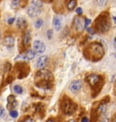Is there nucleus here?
<instances>
[{
	"instance_id": "obj_24",
	"label": "nucleus",
	"mask_w": 116,
	"mask_h": 122,
	"mask_svg": "<svg viewBox=\"0 0 116 122\" xmlns=\"http://www.w3.org/2000/svg\"><path fill=\"white\" fill-rule=\"evenodd\" d=\"M5 115V109L2 106H0V118H4Z\"/></svg>"
},
{
	"instance_id": "obj_17",
	"label": "nucleus",
	"mask_w": 116,
	"mask_h": 122,
	"mask_svg": "<svg viewBox=\"0 0 116 122\" xmlns=\"http://www.w3.org/2000/svg\"><path fill=\"white\" fill-rule=\"evenodd\" d=\"M17 26L18 27H20V28H23V27H24L26 26V20L24 18H21L19 17L17 19Z\"/></svg>"
},
{
	"instance_id": "obj_31",
	"label": "nucleus",
	"mask_w": 116,
	"mask_h": 122,
	"mask_svg": "<svg viewBox=\"0 0 116 122\" xmlns=\"http://www.w3.org/2000/svg\"><path fill=\"white\" fill-rule=\"evenodd\" d=\"M14 20H15L14 18H10V19L8 20V24H9V25H12V24L14 22Z\"/></svg>"
},
{
	"instance_id": "obj_15",
	"label": "nucleus",
	"mask_w": 116,
	"mask_h": 122,
	"mask_svg": "<svg viewBox=\"0 0 116 122\" xmlns=\"http://www.w3.org/2000/svg\"><path fill=\"white\" fill-rule=\"evenodd\" d=\"M53 26L54 28L56 29L57 31H60L62 27V21H61V18L60 17H54V20H53Z\"/></svg>"
},
{
	"instance_id": "obj_11",
	"label": "nucleus",
	"mask_w": 116,
	"mask_h": 122,
	"mask_svg": "<svg viewBox=\"0 0 116 122\" xmlns=\"http://www.w3.org/2000/svg\"><path fill=\"white\" fill-rule=\"evenodd\" d=\"M85 21H84V19H82V18H76L75 19V22H74V26H75V28H76V30L77 31H82L84 28H85Z\"/></svg>"
},
{
	"instance_id": "obj_6",
	"label": "nucleus",
	"mask_w": 116,
	"mask_h": 122,
	"mask_svg": "<svg viewBox=\"0 0 116 122\" xmlns=\"http://www.w3.org/2000/svg\"><path fill=\"white\" fill-rule=\"evenodd\" d=\"M46 46L43 44L42 41L40 40H36L33 43V52H35V54H42V52H45Z\"/></svg>"
},
{
	"instance_id": "obj_28",
	"label": "nucleus",
	"mask_w": 116,
	"mask_h": 122,
	"mask_svg": "<svg viewBox=\"0 0 116 122\" xmlns=\"http://www.w3.org/2000/svg\"><path fill=\"white\" fill-rule=\"evenodd\" d=\"M90 23H91L90 19H86V21H85V23H84V24H85V28H86V27L88 26V25H89Z\"/></svg>"
},
{
	"instance_id": "obj_25",
	"label": "nucleus",
	"mask_w": 116,
	"mask_h": 122,
	"mask_svg": "<svg viewBox=\"0 0 116 122\" xmlns=\"http://www.w3.org/2000/svg\"><path fill=\"white\" fill-rule=\"evenodd\" d=\"M96 1H97L98 5H100V6H103L107 2V0H96Z\"/></svg>"
},
{
	"instance_id": "obj_2",
	"label": "nucleus",
	"mask_w": 116,
	"mask_h": 122,
	"mask_svg": "<svg viewBox=\"0 0 116 122\" xmlns=\"http://www.w3.org/2000/svg\"><path fill=\"white\" fill-rule=\"evenodd\" d=\"M85 57L92 61H98L104 54L103 45L99 43H93L89 44L84 52Z\"/></svg>"
},
{
	"instance_id": "obj_5",
	"label": "nucleus",
	"mask_w": 116,
	"mask_h": 122,
	"mask_svg": "<svg viewBox=\"0 0 116 122\" xmlns=\"http://www.w3.org/2000/svg\"><path fill=\"white\" fill-rule=\"evenodd\" d=\"M16 70L18 72V78L23 79L29 74V66L24 62H19L16 65Z\"/></svg>"
},
{
	"instance_id": "obj_19",
	"label": "nucleus",
	"mask_w": 116,
	"mask_h": 122,
	"mask_svg": "<svg viewBox=\"0 0 116 122\" xmlns=\"http://www.w3.org/2000/svg\"><path fill=\"white\" fill-rule=\"evenodd\" d=\"M14 92H16L17 94H22L23 93V88L20 85H14Z\"/></svg>"
},
{
	"instance_id": "obj_16",
	"label": "nucleus",
	"mask_w": 116,
	"mask_h": 122,
	"mask_svg": "<svg viewBox=\"0 0 116 122\" xmlns=\"http://www.w3.org/2000/svg\"><path fill=\"white\" fill-rule=\"evenodd\" d=\"M30 42H31V33L29 31H26L25 34L23 35V45L24 46H28L30 44Z\"/></svg>"
},
{
	"instance_id": "obj_9",
	"label": "nucleus",
	"mask_w": 116,
	"mask_h": 122,
	"mask_svg": "<svg viewBox=\"0 0 116 122\" xmlns=\"http://www.w3.org/2000/svg\"><path fill=\"white\" fill-rule=\"evenodd\" d=\"M82 88V81L80 80H77V81H73L72 82L69 84V90L73 93H77Z\"/></svg>"
},
{
	"instance_id": "obj_13",
	"label": "nucleus",
	"mask_w": 116,
	"mask_h": 122,
	"mask_svg": "<svg viewBox=\"0 0 116 122\" xmlns=\"http://www.w3.org/2000/svg\"><path fill=\"white\" fill-rule=\"evenodd\" d=\"M48 61V57L46 55H43V56H41L38 59L37 61V63H36V67L39 68V69H42V68H44L46 63Z\"/></svg>"
},
{
	"instance_id": "obj_18",
	"label": "nucleus",
	"mask_w": 116,
	"mask_h": 122,
	"mask_svg": "<svg viewBox=\"0 0 116 122\" xmlns=\"http://www.w3.org/2000/svg\"><path fill=\"white\" fill-rule=\"evenodd\" d=\"M77 5V0H69V3H68V8L69 10H73Z\"/></svg>"
},
{
	"instance_id": "obj_12",
	"label": "nucleus",
	"mask_w": 116,
	"mask_h": 122,
	"mask_svg": "<svg viewBox=\"0 0 116 122\" xmlns=\"http://www.w3.org/2000/svg\"><path fill=\"white\" fill-rule=\"evenodd\" d=\"M28 0H12V6L14 8L24 7L27 5Z\"/></svg>"
},
{
	"instance_id": "obj_26",
	"label": "nucleus",
	"mask_w": 116,
	"mask_h": 122,
	"mask_svg": "<svg viewBox=\"0 0 116 122\" xmlns=\"http://www.w3.org/2000/svg\"><path fill=\"white\" fill-rule=\"evenodd\" d=\"M14 100H15V98L13 95L8 96V98H7V102H11V101H14Z\"/></svg>"
},
{
	"instance_id": "obj_21",
	"label": "nucleus",
	"mask_w": 116,
	"mask_h": 122,
	"mask_svg": "<svg viewBox=\"0 0 116 122\" xmlns=\"http://www.w3.org/2000/svg\"><path fill=\"white\" fill-rule=\"evenodd\" d=\"M32 4L35 5L36 6H38V7H42V0H32Z\"/></svg>"
},
{
	"instance_id": "obj_20",
	"label": "nucleus",
	"mask_w": 116,
	"mask_h": 122,
	"mask_svg": "<svg viewBox=\"0 0 116 122\" xmlns=\"http://www.w3.org/2000/svg\"><path fill=\"white\" fill-rule=\"evenodd\" d=\"M17 106V102L16 100H14V101H11V102H7V109H11L12 108H15Z\"/></svg>"
},
{
	"instance_id": "obj_8",
	"label": "nucleus",
	"mask_w": 116,
	"mask_h": 122,
	"mask_svg": "<svg viewBox=\"0 0 116 122\" xmlns=\"http://www.w3.org/2000/svg\"><path fill=\"white\" fill-rule=\"evenodd\" d=\"M27 13L29 15L30 17H35V16H38L39 15L41 14V7H38L36 6L35 5L32 4L28 7V10H27Z\"/></svg>"
},
{
	"instance_id": "obj_14",
	"label": "nucleus",
	"mask_w": 116,
	"mask_h": 122,
	"mask_svg": "<svg viewBox=\"0 0 116 122\" xmlns=\"http://www.w3.org/2000/svg\"><path fill=\"white\" fill-rule=\"evenodd\" d=\"M4 45L8 47V48H12L14 45V39L12 36H7L4 39Z\"/></svg>"
},
{
	"instance_id": "obj_4",
	"label": "nucleus",
	"mask_w": 116,
	"mask_h": 122,
	"mask_svg": "<svg viewBox=\"0 0 116 122\" xmlns=\"http://www.w3.org/2000/svg\"><path fill=\"white\" fill-rule=\"evenodd\" d=\"M77 106L74 103L72 100H70L68 98H65L62 100L61 102V109L62 111L67 115H72L77 110Z\"/></svg>"
},
{
	"instance_id": "obj_23",
	"label": "nucleus",
	"mask_w": 116,
	"mask_h": 122,
	"mask_svg": "<svg viewBox=\"0 0 116 122\" xmlns=\"http://www.w3.org/2000/svg\"><path fill=\"white\" fill-rule=\"evenodd\" d=\"M42 24H43L42 20V19H39V20H37V21L35 22V27H36V28H40V27H42Z\"/></svg>"
},
{
	"instance_id": "obj_22",
	"label": "nucleus",
	"mask_w": 116,
	"mask_h": 122,
	"mask_svg": "<svg viewBox=\"0 0 116 122\" xmlns=\"http://www.w3.org/2000/svg\"><path fill=\"white\" fill-rule=\"evenodd\" d=\"M10 116L12 117V118H15L18 117V112L16 111V110H14V109H12V110H10Z\"/></svg>"
},
{
	"instance_id": "obj_3",
	"label": "nucleus",
	"mask_w": 116,
	"mask_h": 122,
	"mask_svg": "<svg viewBox=\"0 0 116 122\" xmlns=\"http://www.w3.org/2000/svg\"><path fill=\"white\" fill-rule=\"evenodd\" d=\"M95 29L100 33H105L110 29V22H109V14L104 12L100 16L97 17L95 23Z\"/></svg>"
},
{
	"instance_id": "obj_27",
	"label": "nucleus",
	"mask_w": 116,
	"mask_h": 122,
	"mask_svg": "<svg viewBox=\"0 0 116 122\" xmlns=\"http://www.w3.org/2000/svg\"><path fill=\"white\" fill-rule=\"evenodd\" d=\"M86 31L88 32V33H90L91 35H94L95 34V31L93 28H90V27H86Z\"/></svg>"
},
{
	"instance_id": "obj_33",
	"label": "nucleus",
	"mask_w": 116,
	"mask_h": 122,
	"mask_svg": "<svg viewBox=\"0 0 116 122\" xmlns=\"http://www.w3.org/2000/svg\"><path fill=\"white\" fill-rule=\"evenodd\" d=\"M112 19H113V21H114V24H115V23H116V17H115V15H114V16L112 17Z\"/></svg>"
},
{
	"instance_id": "obj_7",
	"label": "nucleus",
	"mask_w": 116,
	"mask_h": 122,
	"mask_svg": "<svg viewBox=\"0 0 116 122\" xmlns=\"http://www.w3.org/2000/svg\"><path fill=\"white\" fill-rule=\"evenodd\" d=\"M87 81L88 83L90 84L91 86L93 88H95L97 85H99V83L101 81V77L99 76V75H96V74H90V75H88L87 76Z\"/></svg>"
},
{
	"instance_id": "obj_29",
	"label": "nucleus",
	"mask_w": 116,
	"mask_h": 122,
	"mask_svg": "<svg viewBox=\"0 0 116 122\" xmlns=\"http://www.w3.org/2000/svg\"><path fill=\"white\" fill-rule=\"evenodd\" d=\"M47 34H48V38H49V39H51V37H52V30H48Z\"/></svg>"
},
{
	"instance_id": "obj_1",
	"label": "nucleus",
	"mask_w": 116,
	"mask_h": 122,
	"mask_svg": "<svg viewBox=\"0 0 116 122\" xmlns=\"http://www.w3.org/2000/svg\"><path fill=\"white\" fill-rule=\"evenodd\" d=\"M35 85L39 88L49 90L53 85V75L48 70H44L42 68V70L37 71L35 75Z\"/></svg>"
},
{
	"instance_id": "obj_30",
	"label": "nucleus",
	"mask_w": 116,
	"mask_h": 122,
	"mask_svg": "<svg viewBox=\"0 0 116 122\" xmlns=\"http://www.w3.org/2000/svg\"><path fill=\"white\" fill-rule=\"evenodd\" d=\"M82 13H83V10H82L81 7H78V8H77V15H82Z\"/></svg>"
},
{
	"instance_id": "obj_10",
	"label": "nucleus",
	"mask_w": 116,
	"mask_h": 122,
	"mask_svg": "<svg viewBox=\"0 0 116 122\" xmlns=\"http://www.w3.org/2000/svg\"><path fill=\"white\" fill-rule=\"evenodd\" d=\"M34 56H35V52L32 50H27L23 53H22L19 58L23 59V60H25V61H30L32 59H33Z\"/></svg>"
},
{
	"instance_id": "obj_32",
	"label": "nucleus",
	"mask_w": 116,
	"mask_h": 122,
	"mask_svg": "<svg viewBox=\"0 0 116 122\" xmlns=\"http://www.w3.org/2000/svg\"><path fill=\"white\" fill-rule=\"evenodd\" d=\"M82 121H84V122H87V121H88V118H86V117H84V118H82Z\"/></svg>"
},
{
	"instance_id": "obj_34",
	"label": "nucleus",
	"mask_w": 116,
	"mask_h": 122,
	"mask_svg": "<svg viewBox=\"0 0 116 122\" xmlns=\"http://www.w3.org/2000/svg\"><path fill=\"white\" fill-rule=\"evenodd\" d=\"M48 1H51V0H48Z\"/></svg>"
}]
</instances>
